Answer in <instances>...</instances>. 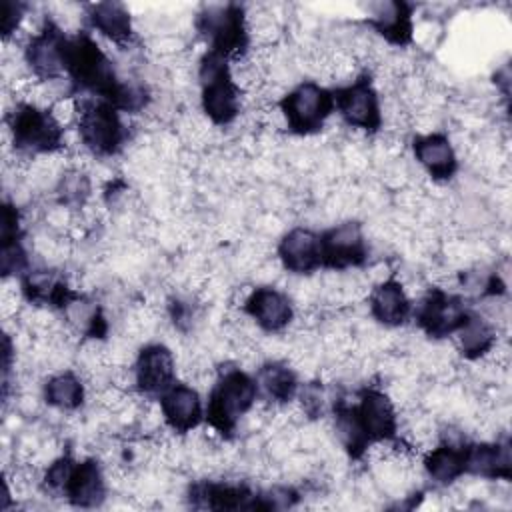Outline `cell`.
Masks as SVG:
<instances>
[{"instance_id": "1", "label": "cell", "mask_w": 512, "mask_h": 512, "mask_svg": "<svg viewBox=\"0 0 512 512\" xmlns=\"http://www.w3.org/2000/svg\"><path fill=\"white\" fill-rule=\"evenodd\" d=\"M258 398V384L248 374L238 368H230L216 380L210 402H208V422L218 432H230L238 418L244 416Z\"/></svg>"}, {"instance_id": "2", "label": "cell", "mask_w": 512, "mask_h": 512, "mask_svg": "<svg viewBox=\"0 0 512 512\" xmlns=\"http://www.w3.org/2000/svg\"><path fill=\"white\" fill-rule=\"evenodd\" d=\"M66 70L78 84L102 94L112 102L120 82L116 80L112 62L90 36L80 34L66 42Z\"/></svg>"}, {"instance_id": "3", "label": "cell", "mask_w": 512, "mask_h": 512, "mask_svg": "<svg viewBox=\"0 0 512 512\" xmlns=\"http://www.w3.org/2000/svg\"><path fill=\"white\" fill-rule=\"evenodd\" d=\"M14 148L30 154H50L62 144L60 122L48 108L36 106L32 102L18 104L10 120Z\"/></svg>"}, {"instance_id": "4", "label": "cell", "mask_w": 512, "mask_h": 512, "mask_svg": "<svg viewBox=\"0 0 512 512\" xmlns=\"http://www.w3.org/2000/svg\"><path fill=\"white\" fill-rule=\"evenodd\" d=\"M280 108L290 130L310 134L324 126L334 108V96L316 82H302L286 94Z\"/></svg>"}, {"instance_id": "5", "label": "cell", "mask_w": 512, "mask_h": 512, "mask_svg": "<svg viewBox=\"0 0 512 512\" xmlns=\"http://www.w3.org/2000/svg\"><path fill=\"white\" fill-rule=\"evenodd\" d=\"M78 132L92 154H114L124 138V126L110 102H92L78 108Z\"/></svg>"}, {"instance_id": "6", "label": "cell", "mask_w": 512, "mask_h": 512, "mask_svg": "<svg viewBox=\"0 0 512 512\" xmlns=\"http://www.w3.org/2000/svg\"><path fill=\"white\" fill-rule=\"evenodd\" d=\"M334 104L342 120L350 128L374 132L382 124V112L378 104V94L366 78H358L352 84L336 92Z\"/></svg>"}, {"instance_id": "7", "label": "cell", "mask_w": 512, "mask_h": 512, "mask_svg": "<svg viewBox=\"0 0 512 512\" xmlns=\"http://www.w3.org/2000/svg\"><path fill=\"white\" fill-rule=\"evenodd\" d=\"M200 28L212 44V52L226 56L240 54L246 48L248 26L244 22V12L236 6L212 8L200 16Z\"/></svg>"}, {"instance_id": "8", "label": "cell", "mask_w": 512, "mask_h": 512, "mask_svg": "<svg viewBox=\"0 0 512 512\" xmlns=\"http://www.w3.org/2000/svg\"><path fill=\"white\" fill-rule=\"evenodd\" d=\"M66 38L54 24H44V28L26 44L24 58L30 70L40 80H56L60 72L66 70Z\"/></svg>"}, {"instance_id": "9", "label": "cell", "mask_w": 512, "mask_h": 512, "mask_svg": "<svg viewBox=\"0 0 512 512\" xmlns=\"http://www.w3.org/2000/svg\"><path fill=\"white\" fill-rule=\"evenodd\" d=\"M176 378V360L164 344H148L134 364V384L146 396H162Z\"/></svg>"}, {"instance_id": "10", "label": "cell", "mask_w": 512, "mask_h": 512, "mask_svg": "<svg viewBox=\"0 0 512 512\" xmlns=\"http://www.w3.org/2000/svg\"><path fill=\"white\" fill-rule=\"evenodd\" d=\"M358 424L364 438L370 442H388L396 434V410L388 394L382 390H366L360 396V404L354 406Z\"/></svg>"}, {"instance_id": "11", "label": "cell", "mask_w": 512, "mask_h": 512, "mask_svg": "<svg viewBox=\"0 0 512 512\" xmlns=\"http://www.w3.org/2000/svg\"><path fill=\"white\" fill-rule=\"evenodd\" d=\"M322 262L330 268L358 266L366 258V242L360 224L342 222L320 236Z\"/></svg>"}, {"instance_id": "12", "label": "cell", "mask_w": 512, "mask_h": 512, "mask_svg": "<svg viewBox=\"0 0 512 512\" xmlns=\"http://www.w3.org/2000/svg\"><path fill=\"white\" fill-rule=\"evenodd\" d=\"M244 310L266 332L284 330L292 322L294 314L290 298L272 286L256 288L246 298Z\"/></svg>"}, {"instance_id": "13", "label": "cell", "mask_w": 512, "mask_h": 512, "mask_svg": "<svg viewBox=\"0 0 512 512\" xmlns=\"http://www.w3.org/2000/svg\"><path fill=\"white\" fill-rule=\"evenodd\" d=\"M278 258L294 274H308L322 264L320 236L308 228H294L280 240Z\"/></svg>"}, {"instance_id": "14", "label": "cell", "mask_w": 512, "mask_h": 512, "mask_svg": "<svg viewBox=\"0 0 512 512\" xmlns=\"http://www.w3.org/2000/svg\"><path fill=\"white\" fill-rule=\"evenodd\" d=\"M160 412L172 430L190 432L202 418V402L192 386L174 382L160 396Z\"/></svg>"}, {"instance_id": "15", "label": "cell", "mask_w": 512, "mask_h": 512, "mask_svg": "<svg viewBox=\"0 0 512 512\" xmlns=\"http://www.w3.org/2000/svg\"><path fill=\"white\" fill-rule=\"evenodd\" d=\"M464 318L466 312L460 300L440 290H434L424 298L418 314L420 326L434 338H442L456 332Z\"/></svg>"}, {"instance_id": "16", "label": "cell", "mask_w": 512, "mask_h": 512, "mask_svg": "<svg viewBox=\"0 0 512 512\" xmlns=\"http://www.w3.org/2000/svg\"><path fill=\"white\" fill-rule=\"evenodd\" d=\"M414 156L434 180H446L456 170L454 148L450 140L442 134H426L416 138Z\"/></svg>"}, {"instance_id": "17", "label": "cell", "mask_w": 512, "mask_h": 512, "mask_svg": "<svg viewBox=\"0 0 512 512\" xmlns=\"http://www.w3.org/2000/svg\"><path fill=\"white\" fill-rule=\"evenodd\" d=\"M464 470L482 478H508L510 446L506 442H484L464 450Z\"/></svg>"}, {"instance_id": "18", "label": "cell", "mask_w": 512, "mask_h": 512, "mask_svg": "<svg viewBox=\"0 0 512 512\" xmlns=\"http://www.w3.org/2000/svg\"><path fill=\"white\" fill-rule=\"evenodd\" d=\"M370 312L384 326H400L410 314V300L396 280L378 284L370 296Z\"/></svg>"}, {"instance_id": "19", "label": "cell", "mask_w": 512, "mask_h": 512, "mask_svg": "<svg viewBox=\"0 0 512 512\" xmlns=\"http://www.w3.org/2000/svg\"><path fill=\"white\" fill-rule=\"evenodd\" d=\"M372 26L394 44H404L410 38L412 22L410 8L404 2H380L370 6Z\"/></svg>"}, {"instance_id": "20", "label": "cell", "mask_w": 512, "mask_h": 512, "mask_svg": "<svg viewBox=\"0 0 512 512\" xmlns=\"http://www.w3.org/2000/svg\"><path fill=\"white\" fill-rule=\"evenodd\" d=\"M76 506H96L106 496V484L96 462L86 460L74 466L64 492Z\"/></svg>"}, {"instance_id": "21", "label": "cell", "mask_w": 512, "mask_h": 512, "mask_svg": "<svg viewBox=\"0 0 512 512\" xmlns=\"http://www.w3.org/2000/svg\"><path fill=\"white\" fill-rule=\"evenodd\" d=\"M88 18H90L92 26L102 36H106L108 40H112L116 44H124L132 36L130 14H128V10L122 4H116V2L94 4L90 8Z\"/></svg>"}, {"instance_id": "22", "label": "cell", "mask_w": 512, "mask_h": 512, "mask_svg": "<svg viewBox=\"0 0 512 512\" xmlns=\"http://www.w3.org/2000/svg\"><path fill=\"white\" fill-rule=\"evenodd\" d=\"M424 468L434 482L450 484L466 472L464 470V450L454 442H444L428 452V456L424 460Z\"/></svg>"}, {"instance_id": "23", "label": "cell", "mask_w": 512, "mask_h": 512, "mask_svg": "<svg viewBox=\"0 0 512 512\" xmlns=\"http://www.w3.org/2000/svg\"><path fill=\"white\" fill-rule=\"evenodd\" d=\"M456 338H458V348L466 358H480L488 354L496 342V334L488 324V320H484L482 316H470V314H466V318L458 326Z\"/></svg>"}, {"instance_id": "24", "label": "cell", "mask_w": 512, "mask_h": 512, "mask_svg": "<svg viewBox=\"0 0 512 512\" xmlns=\"http://www.w3.org/2000/svg\"><path fill=\"white\" fill-rule=\"evenodd\" d=\"M258 388L276 404L290 402L296 394V374L284 362H268L256 378Z\"/></svg>"}, {"instance_id": "25", "label": "cell", "mask_w": 512, "mask_h": 512, "mask_svg": "<svg viewBox=\"0 0 512 512\" xmlns=\"http://www.w3.org/2000/svg\"><path fill=\"white\" fill-rule=\"evenodd\" d=\"M44 400L58 410H76L84 402L82 380L74 372H58L44 384Z\"/></svg>"}]
</instances>
